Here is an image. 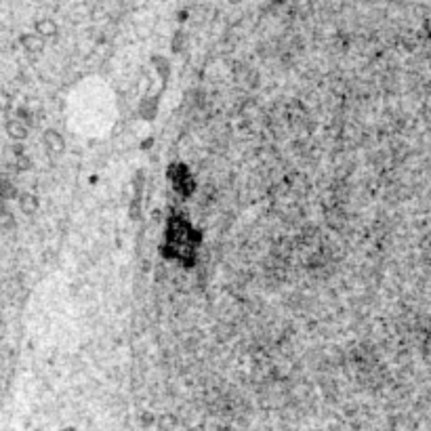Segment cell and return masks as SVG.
<instances>
[{
  "label": "cell",
  "instance_id": "obj_8",
  "mask_svg": "<svg viewBox=\"0 0 431 431\" xmlns=\"http://www.w3.org/2000/svg\"><path fill=\"white\" fill-rule=\"evenodd\" d=\"M0 227H3V230H13V227H15V217H13V213L7 211V209L0 213Z\"/></svg>",
  "mask_w": 431,
  "mask_h": 431
},
{
  "label": "cell",
  "instance_id": "obj_9",
  "mask_svg": "<svg viewBox=\"0 0 431 431\" xmlns=\"http://www.w3.org/2000/svg\"><path fill=\"white\" fill-rule=\"evenodd\" d=\"M30 164H32V162H30L28 156H23V154H19V156H17V168H19V170H28Z\"/></svg>",
  "mask_w": 431,
  "mask_h": 431
},
{
  "label": "cell",
  "instance_id": "obj_7",
  "mask_svg": "<svg viewBox=\"0 0 431 431\" xmlns=\"http://www.w3.org/2000/svg\"><path fill=\"white\" fill-rule=\"evenodd\" d=\"M17 200H19V209H21L23 215H36L40 204H38V198L34 196V194H28L26 192V194H21Z\"/></svg>",
  "mask_w": 431,
  "mask_h": 431
},
{
  "label": "cell",
  "instance_id": "obj_3",
  "mask_svg": "<svg viewBox=\"0 0 431 431\" xmlns=\"http://www.w3.org/2000/svg\"><path fill=\"white\" fill-rule=\"evenodd\" d=\"M42 141H44V147H46L50 154H55V156H57V154H63V149H65V139H63V137H61L57 131H53V129L44 133Z\"/></svg>",
  "mask_w": 431,
  "mask_h": 431
},
{
  "label": "cell",
  "instance_id": "obj_4",
  "mask_svg": "<svg viewBox=\"0 0 431 431\" xmlns=\"http://www.w3.org/2000/svg\"><path fill=\"white\" fill-rule=\"evenodd\" d=\"M21 46L28 50V53H42V48H44V38L40 36V34H23V36L19 38Z\"/></svg>",
  "mask_w": 431,
  "mask_h": 431
},
{
  "label": "cell",
  "instance_id": "obj_2",
  "mask_svg": "<svg viewBox=\"0 0 431 431\" xmlns=\"http://www.w3.org/2000/svg\"><path fill=\"white\" fill-rule=\"evenodd\" d=\"M166 175L172 183V187H175V192L181 194V196H189L196 189V183H194V177H192V172L187 170L185 164L181 162H172L166 170Z\"/></svg>",
  "mask_w": 431,
  "mask_h": 431
},
{
  "label": "cell",
  "instance_id": "obj_10",
  "mask_svg": "<svg viewBox=\"0 0 431 431\" xmlns=\"http://www.w3.org/2000/svg\"><path fill=\"white\" fill-rule=\"evenodd\" d=\"M5 209H7V200H5L3 196H0V213H3Z\"/></svg>",
  "mask_w": 431,
  "mask_h": 431
},
{
  "label": "cell",
  "instance_id": "obj_1",
  "mask_svg": "<svg viewBox=\"0 0 431 431\" xmlns=\"http://www.w3.org/2000/svg\"><path fill=\"white\" fill-rule=\"evenodd\" d=\"M200 232L189 225V221L172 215L166 223V242H164V257L179 261L183 265L196 263V248L200 244Z\"/></svg>",
  "mask_w": 431,
  "mask_h": 431
},
{
  "label": "cell",
  "instance_id": "obj_6",
  "mask_svg": "<svg viewBox=\"0 0 431 431\" xmlns=\"http://www.w3.org/2000/svg\"><path fill=\"white\" fill-rule=\"evenodd\" d=\"M34 30H36V34H40L42 38H55L57 36V23L53 19H48V17H42V19H38L36 23H34Z\"/></svg>",
  "mask_w": 431,
  "mask_h": 431
},
{
  "label": "cell",
  "instance_id": "obj_5",
  "mask_svg": "<svg viewBox=\"0 0 431 431\" xmlns=\"http://www.w3.org/2000/svg\"><path fill=\"white\" fill-rule=\"evenodd\" d=\"M5 129H7V135L11 137V139H15V141H23L26 137H28V126H26L23 120H19V118L9 120Z\"/></svg>",
  "mask_w": 431,
  "mask_h": 431
}]
</instances>
